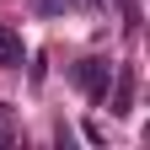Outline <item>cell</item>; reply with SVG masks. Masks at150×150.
<instances>
[{"label":"cell","instance_id":"cell-1","mask_svg":"<svg viewBox=\"0 0 150 150\" xmlns=\"http://www.w3.org/2000/svg\"><path fill=\"white\" fill-rule=\"evenodd\" d=\"M107 81H112V64L107 59H81V64H75V86H81L91 102L107 97Z\"/></svg>","mask_w":150,"mask_h":150},{"label":"cell","instance_id":"cell-2","mask_svg":"<svg viewBox=\"0 0 150 150\" xmlns=\"http://www.w3.org/2000/svg\"><path fill=\"white\" fill-rule=\"evenodd\" d=\"M107 91H112V102H107V112H134V70H123V75H112L107 81Z\"/></svg>","mask_w":150,"mask_h":150},{"label":"cell","instance_id":"cell-3","mask_svg":"<svg viewBox=\"0 0 150 150\" xmlns=\"http://www.w3.org/2000/svg\"><path fill=\"white\" fill-rule=\"evenodd\" d=\"M0 64H22V38L0 22Z\"/></svg>","mask_w":150,"mask_h":150},{"label":"cell","instance_id":"cell-4","mask_svg":"<svg viewBox=\"0 0 150 150\" xmlns=\"http://www.w3.org/2000/svg\"><path fill=\"white\" fill-rule=\"evenodd\" d=\"M0 139H6V134H0Z\"/></svg>","mask_w":150,"mask_h":150}]
</instances>
